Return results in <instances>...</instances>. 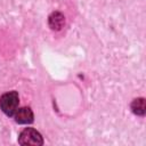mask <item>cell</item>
I'll list each match as a JSON object with an SVG mask.
<instances>
[{
  "label": "cell",
  "mask_w": 146,
  "mask_h": 146,
  "mask_svg": "<svg viewBox=\"0 0 146 146\" xmlns=\"http://www.w3.org/2000/svg\"><path fill=\"white\" fill-rule=\"evenodd\" d=\"M14 117H15V121L19 124H30L34 120V114L30 107L24 106V107L18 108L15 112Z\"/></svg>",
  "instance_id": "3957f363"
},
{
  "label": "cell",
  "mask_w": 146,
  "mask_h": 146,
  "mask_svg": "<svg viewBox=\"0 0 146 146\" xmlns=\"http://www.w3.org/2000/svg\"><path fill=\"white\" fill-rule=\"evenodd\" d=\"M130 108L132 111L133 114L139 115V116H144L146 113V103H145V98L143 97H138L135 98L131 104H130Z\"/></svg>",
  "instance_id": "5b68a950"
},
{
  "label": "cell",
  "mask_w": 146,
  "mask_h": 146,
  "mask_svg": "<svg viewBox=\"0 0 146 146\" xmlns=\"http://www.w3.org/2000/svg\"><path fill=\"white\" fill-rule=\"evenodd\" d=\"M18 144L23 146H41L43 145V138L34 128H25L18 136Z\"/></svg>",
  "instance_id": "7a4b0ae2"
},
{
  "label": "cell",
  "mask_w": 146,
  "mask_h": 146,
  "mask_svg": "<svg viewBox=\"0 0 146 146\" xmlns=\"http://www.w3.org/2000/svg\"><path fill=\"white\" fill-rule=\"evenodd\" d=\"M19 97L16 91H8L0 97V108L7 116H13L18 110Z\"/></svg>",
  "instance_id": "6da1fadb"
},
{
  "label": "cell",
  "mask_w": 146,
  "mask_h": 146,
  "mask_svg": "<svg viewBox=\"0 0 146 146\" xmlns=\"http://www.w3.org/2000/svg\"><path fill=\"white\" fill-rule=\"evenodd\" d=\"M48 25L52 31H59L65 25V17L59 11H52L48 17Z\"/></svg>",
  "instance_id": "277c9868"
}]
</instances>
